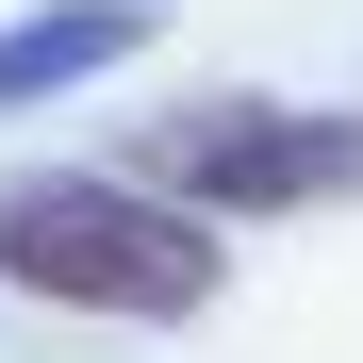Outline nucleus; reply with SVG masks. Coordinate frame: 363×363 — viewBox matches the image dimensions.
<instances>
[{"mask_svg": "<svg viewBox=\"0 0 363 363\" xmlns=\"http://www.w3.org/2000/svg\"><path fill=\"white\" fill-rule=\"evenodd\" d=\"M0 281L50 297V314L182 330V314H215L231 248H215V215H182L133 165H33V182H0Z\"/></svg>", "mask_w": 363, "mask_h": 363, "instance_id": "f257e3e1", "label": "nucleus"}, {"mask_svg": "<svg viewBox=\"0 0 363 363\" xmlns=\"http://www.w3.org/2000/svg\"><path fill=\"white\" fill-rule=\"evenodd\" d=\"M133 182H165L182 215H314V199H363V116L347 99H182L149 116Z\"/></svg>", "mask_w": 363, "mask_h": 363, "instance_id": "f03ea898", "label": "nucleus"}, {"mask_svg": "<svg viewBox=\"0 0 363 363\" xmlns=\"http://www.w3.org/2000/svg\"><path fill=\"white\" fill-rule=\"evenodd\" d=\"M149 50V0H33V17H0V116H33V99H67L99 67H133Z\"/></svg>", "mask_w": 363, "mask_h": 363, "instance_id": "7ed1b4c3", "label": "nucleus"}]
</instances>
